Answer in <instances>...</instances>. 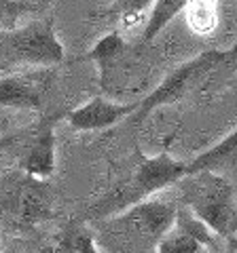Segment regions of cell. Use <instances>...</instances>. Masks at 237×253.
<instances>
[{"label":"cell","instance_id":"277c9868","mask_svg":"<svg viewBox=\"0 0 237 253\" xmlns=\"http://www.w3.org/2000/svg\"><path fill=\"white\" fill-rule=\"evenodd\" d=\"M178 203L174 199H165L157 192L148 199L125 207L123 211L108 215L102 221L104 232L110 236H121L129 249H153L161 241V236L170 230L176 217Z\"/></svg>","mask_w":237,"mask_h":253},{"label":"cell","instance_id":"9c48e42d","mask_svg":"<svg viewBox=\"0 0 237 253\" xmlns=\"http://www.w3.org/2000/svg\"><path fill=\"white\" fill-rule=\"evenodd\" d=\"M136 108H138V101L121 104V101H113L98 95V97H91L87 104L66 112L64 116L68 125L76 131H98V129L113 126L118 121H123V118L131 116L136 112Z\"/></svg>","mask_w":237,"mask_h":253},{"label":"cell","instance_id":"6da1fadb","mask_svg":"<svg viewBox=\"0 0 237 253\" xmlns=\"http://www.w3.org/2000/svg\"><path fill=\"white\" fill-rule=\"evenodd\" d=\"M186 205L212 232L229 245V251L235 249V228H237V203L233 181L225 173L197 171L188 173L176 181Z\"/></svg>","mask_w":237,"mask_h":253},{"label":"cell","instance_id":"30bf717a","mask_svg":"<svg viewBox=\"0 0 237 253\" xmlns=\"http://www.w3.org/2000/svg\"><path fill=\"white\" fill-rule=\"evenodd\" d=\"M59 114L45 118L34 129L32 139L19 158V169L30 177L45 179L55 171V123Z\"/></svg>","mask_w":237,"mask_h":253},{"label":"cell","instance_id":"8992f818","mask_svg":"<svg viewBox=\"0 0 237 253\" xmlns=\"http://www.w3.org/2000/svg\"><path fill=\"white\" fill-rule=\"evenodd\" d=\"M223 249V239L212 232L186 205H178L174 224L155 245V251L159 253H214Z\"/></svg>","mask_w":237,"mask_h":253},{"label":"cell","instance_id":"8fae6325","mask_svg":"<svg viewBox=\"0 0 237 253\" xmlns=\"http://www.w3.org/2000/svg\"><path fill=\"white\" fill-rule=\"evenodd\" d=\"M235 150H237V129H231L223 139L205 152L197 154L191 163H186V175L197 171H214V173H233L235 169Z\"/></svg>","mask_w":237,"mask_h":253},{"label":"cell","instance_id":"9a60e30c","mask_svg":"<svg viewBox=\"0 0 237 253\" xmlns=\"http://www.w3.org/2000/svg\"><path fill=\"white\" fill-rule=\"evenodd\" d=\"M153 0H115L110 11H113L118 19H121L123 30H136L146 23L148 11H151Z\"/></svg>","mask_w":237,"mask_h":253},{"label":"cell","instance_id":"7a4b0ae2","mask_svg":"<svg viewBox=\"0 0 237 253\" xmlns=\"http://www.w3.org/2000/svg\"><path fill=\"white\" fill-rule=\"evenodd\" d=\"M184 175L186 163L170 156L168 152L142 158L127 177L118 181L98 203L91 205V209L87 211V219H104L108 215H115L133 203L148 199L157 192H163L170 186H176V181Z\"/></svg>","mask_w":237,"mask_h":253},{"label":"cell","instance_id":"4fadbf2b","mask_svg":"<svg viewBox=\"0 0 237 253\" xmlns=\"http://www.w3.org/2000/svg\"><path fill=\"white\" fill-rule=\"evenodd\" d=\"M186 0H153L146 23L142 26V42H153L157 34L182 11Z\"/></svg>","mask_w":237,"mask_h":253},{"label":"cell","instance_id":"3957f363","mask_svg":"<svg viewBox=\"0 0 237 253\" xmlns=\"http://www.w3.org/2000/svg\"><path fill=\"white\" fill-rule=\"evenodd\" d=\"M235 63V49H208L195 55L193 59L180 63L176 70L163 78V81L155 86V89L146 95L144 99L138 101V108L133 112V121L142 123L144 118L155 112L157 108L172 106L176 101L184 99L199 86L205 84L210 76H214L218 70H229Z\"/></svg>","mask_w":237,"mask_h":253},{"label":"cell","instance_id":"2e32d148","mask_svg":"<svg viewBox=\"0 0 237 253\" xmlns=\"http://www.w3.org/2000/svg\"><path fill=\"white\" fill-rule=\"evenodd\" d=\"M30 9L32 6L26 2H19V0H0V30L13 28L21 15Z\"/></svg>","mask_w":237,"mask_h":253},{"label":"cell","instance_id":"52a82bcc","mask_svg":"<svg viewBox=\"0 0 237 253\" xmlns=\"http://www.w3.org/2000/svg\"><path fill=\"white\" fill-rule=\"evenodd\" d=\"M53 81L55 72L51 66L2 74L0 76V108L41 110L51 93Z\"/></svg>","mask_w":237,"mask_h":253},{"label":"cell","instance_id":"5bb4252c","mask_svg":"<svg viewBox=\"0 0 237 253\" xmlns=\"http://www.w3.org/2000/svg\"><path fill=\"white\" fill-rule=\"evenodd\" d=\"M51 251L55 253H100V251H104V247L96 243V239H93V234L89 232L87 226L72 224L59 234V239L51 247Z\"/></svg>","mask_w":237,"mask_h":253},{"label":"cell","instance_id":"5b68a950","mask_svg":"<svg viewBox=\"0 0 237 253\" xmlns=\"http://www.w3.org/2000/svg\"><path fill=\"white\" fill-rule=\"evenodd\" d=\"M64 59L53 19H36L19 28L0 30V76L23 66H55Z\"/></svg>","mask_w":237,"mask_h":253},{"label":"cell","instance_id":"ba28073f","mask_svg":"<svg viewBox=\"0 0 237 253\" xmlns=\"http://www.w3.org/2000/svg\"><path fill=\"white\" fill-rule=\"evenodd\" d=\"M9 209L13 213L15 224L19 226H34L41 224L45 217L51 215V203L47 194V186L43 179L30 177L23 173V177L13 186Z\"/></svg>","mask_w":237,"mask_h":253},{"label":"cell","instance_id":"7c38bea8","mask_svg":"<svg viewBox=\"0 0 237 253\" xmlns=\"http://www.w3.org/2000/svg\"><path fill=\"white\" fill-rule=\"evenodd\" d=\"M188 30L197 36L214 34L220 26V0H186L182 11Z\"/></svg>","mask_w":237,"mask_h":253}]
</instances>
